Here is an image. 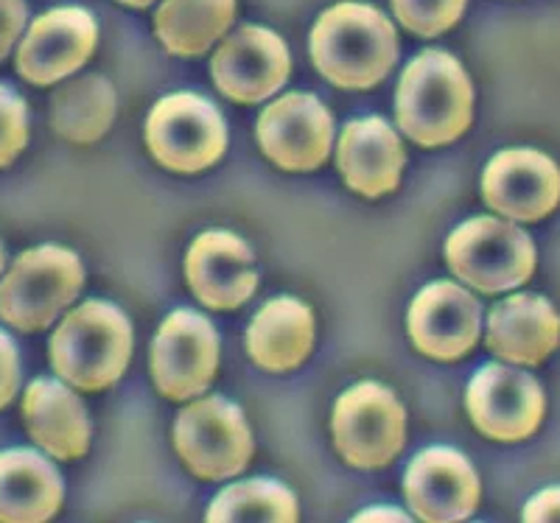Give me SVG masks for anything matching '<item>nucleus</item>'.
I'll return each instance as SVG.
<instances>
[{
    "label": "nucleus",
    "mask_w": 560,
    "mask_h": 523,
    "mask_svg": "<svg viewBox=\"0 0 560 523\" xmlns=\"http://www.w3.org/2000/svg\"><path fill=\"white\" fill-rule=\"evenodd\" d=\"M398 127L423 148L454 143L474 118L471 79L446 51H423L407 64L395 93Z\"/></svg>",
    "instance_id": "obj_1"
},
{
    "label": "nucleus",
    "mask_w": 560,
    "mask_h": 523,
    "mask_svg": "<svg viewBox=\"0 0 560 523\" xmlns=\"http://www.w3.org/2000/svg\"><path fill=\"white\" fill-rule=\"evenodd\" d=\"M312 59L337 87L370 90L398 62V34L378 9L339 3L319 14L312 32Z\"/></svg>",
    "instance_id": "obj_2"
},
{
    "label": "nucleus",
    "mask_w": 560,
    "mask_h": 523,
    "mask_svg": "<svg viewBox=\"0 0 560 523\" xmlns=\"http://www.w3.org/2000/svg\"><path fill=\"white\" fill-rule=\"evenodd\" d=\"M132 325L113 302L88 300L59 322L51 336V367L79 392H102L127 372Z\"/></svg>",
    "instance_id": "obj_3"
},
{
    "label": "nucleus",
    "mask_w": 560,
    "mask_h": 523,
    "mask_svg": "<svg viewBox=\"0 0 560 523\" xmlns=\"http://www.w3.org/2000/svg\"><path fill=\"white\" fill-rule=\"evenodd\" d=\"M82 286L84 269L77 252L54 243L28 249L0 281V320L26 333L45 331Z\"/></svg>",
    "instance_id": "obj_4"
},
{
    "label": "nucleus",
    "mask_w": 560,
    "mask_h": 523,
    "mask_svg": "<svg viewBox=\"0 0 560 523\" xmlns=\"http://www.w3.org/2000/svg\"><path fill=\"white\" fill-rule=\"evenodd\" d=\"M448 269L482 294H502L522 286L535 272L533 238L493 216L468 218L446 241Z\"/></svg>",
    "instance_id": "obj_5"
},
{
    "label": "nucleus",
    "mask_w": 560,
    "mask_h": 523,
    "mask_svg": "<svg viewBox=\"0 0 560 523\" xmlns=\"http://www.w3.org/2000/svg\"><path fill=\"white\" fill-rule=\"evenodd\" d=\"M174 448L185 467L205 482H224L247 471L253 431L242 408L219 395L194 401L174 423Z\"/></svg>",
    "instance_id": "obj_6"
},
{
    "label": "nucleus",
    "mask_w": 560,
    "mask_h": 523,
    "mask_svg": "<svg viewBox=\"0 0 560 523\" xmlns=\"http://www.w3.org/2000/svg\"><path fill=\"white\" fill-rule=\"evenodd\" d=\"M147 146L168 171L199 174L228 148L224 118L208 98L197 93H174L160 98L149 112Z\"/></svg>",
    "instance_id": "obj_7"
},
{
    "label": "nucleus",
    "mask_w": 560,
    "mask_h": 523,
    "mask_svg": "<svg viewBox=\"0 0 560 523\" xmlns=\"http://www.w3.org/2000/svg\"><path fill=\"white\" fill-rule=\"evenodd\" d=\"M334 442L350 467H384L407 442V412L393 390L364 381L342 392L334 406Z\"/></svg>",
    "instance_id": "obj_8"
},
{
    "label": "nucleus",
    "mask_w": 560,
    "mask_h": 523,
    "mask_svg": "<svg viewBox=\"0 0 560 523\" xmlns=\"http://www.w3.org/2000/svg\"><path fill=\"white\" fill-rule=\"evenodd\" d=\"M154 387L168 401L205 395L219 370V333L191 308L168 313L152 342Z\"/></svg>",
    "instance_id": "obj_9"
},
{
    "label": "nucleus",
    "mask_w": 560,
    "mask_h": 523,
    "mask_svg": "<svg viewBox=\"0 0 560 523\" xmlns=\"http://www.w3.org/2000/svg\"><path fill=\"white\" fill-rule=\"evenodd\" d=\"M258 143L280 171L308 174L325 166L334 148V118L312 93H289L258 118Z\"/></svg>",
    "instance_id": "obj_10"
},
{
    "label": "nucleus",
    "mask_w": 560,
    "mask_h": 523,
    "mask_svg": "<svg viewBox=\"0 0 560 523\" xmlns=\"http://www.w3.org/2000/svg\"><path fill=\"white\" fill-rule=\"evenodd\" d=\"M465 406L477 431L497 442H522L538 431L547 412L541 383L504 364H485L468 383Z\"/></svg>",
    "instance_id": "obj_11"
},
{
    "label": "nucleus",
    "mask_w": 560,
    "mask_h": 523,
    "mask_svg": "<svg viewBox=\"0 0 560 523\" xmlns=\"http://www.w3.org/2000/svg\"><path fill=\"white\" fill-rule=\"evenodd\" d=\"M292 59L287 43L261 26H242L230 34L210 59L213 82L238 104H261L287 84Z\"/></svg>",
    "instance_id": "obj_12"
},
{
    "label": "nucleus",
    "mask_w": 560,
    "mask_h": 523,
    "mask_svg": "<svg viewBox=\"0 0 560 523\" xmlns=\"http://www.w3.org/2000/svg\"><path fill=\"white\" fill-rule=\"evenodd\" d=\"M407 328L415 350L438 361H457L477 347L482 308L459 283H429L409 306Z\"/></svg>",
    "instance_id": "obj_13"
},
{
    "label": "nucleus",
    "mask_w": 560,
    "mask_h": 523,
    "mask_svg": "<svg viewBox=\"0 0 560 523\" xmlns=\"http://www.w3.org/2000/svg\"><path fill=\"white\" fill-rule=\"evenodd\" d=\"M96 20L84 9L62 7L39 14L18 48V73L39 87L62 82L96 51Z\"/></svg>",
    "instance_id": "obj_14"
},
{
    "label": "nucleus",
    "mask_w": 560,
    "mask_h": 523,
    "mask_svg": "<svg viewBox=\"0 0 560 523\" xmlns=\"http://www.w3.org/2000/svg\"><path fill=\"white\" fill-rule=\"evenodd\" d=\"M490 211L513 222H541L560 202V168L535 148H504L482 174Z\"/></svg>",
    "instance_id": "obj_15"
},
{
    "label": "nucleus",
    "mask_w": 560,
    "mask_h": 523,
    "mask_svg": "<svg viewBox=\"0 0 560 523\" xmlns=\"http://www.w3.org/2000/svg\"><path fill=\"white\" fill-rule=\"evenodd\" d=\"M404 492L420 521L452 523L471 518L482 498L479 476L454 448H427L412 460Z\"/></svg>",
    "instance_id": "obj_16"
},
{
    "label": "nucleus",
    "mask_w": 560,
    "mask_h": 523,
    "mask_svg": "<svg viewBox=\"0 0 560 523\" xmlns=\"http://www.w3.org/2000/svg\"><path fill=\"white\" fill-rule=\"evenodd\" d=\"M185 277L194 297L213 311H233L244 306L258 288L253 249L224 230H210L194 238L185 255Z\"/></svg>",
    "instance_id": "obj_17"
},
{
    "label": "nucleus",
    "mask_w": 560,
    "mask_h": 523,
    "mask_svg": "<svg viewBox=\"0 0 560 523\" xmlns=\"http://www.w3.org/2000/svg\"><path fill=\"white\" fill-rule=\"evenodd\" d=\"M337 166L350 191L378 199L401 186L407 152L398 132L384 118H357L339 134Z\"/></svg>",
    "instance_id": "obj_18"
},
{
    "label": "nucleus",
    "mask_w": 560,
    "mask_h": 523,
    "mask_svg": "<svg viewBox=\"0 0 560 523\" xmlns=\"http://www.w3.org/2000/svg\"><path fill=\"white\" fill-rule=\"evenodd\" d=\"M485 345L504 361L535 367L558 350V311L541 294H513L490 308Z\"/></svg>",
    "instance_id": "obj_19"
},
{
    "label": "nucleus",
    "mask_w": 560,
    "mask_h": 523,
    "mask_svg": "<svg viewBox=\"0 0 560 523\" xmlns=\"http://www.w3.org/2000/svg\"><path fill=\"white\" fill-rule=\"evenodd\" d=\"M23 420L28 435L54 460H82L90 448V417L73 390L57 378H37L23 395Z\"/></svg>",
    "instance_id": "obj_20"
},
{
    "label": "nucleus",
    "mask_w": 560,
    "mask_h": 523,
    "mask_svg": "<svg viewBox=\"0 0 560 523\" xmlns=\"http://www.w3.org/2000/svg\"><path fill=\"white\" fill-rule=\"evenodd\" d=\"M314 347V313L294 297L269 300L247 331V350L261 370L292 372Z\"/></svg>",
    "instance_id": "obj_21"
},
{
    "label": "nucleus",
    "mask_w": 560,
    "mask_h": 523,
    "mask_svg": "<svg viewBox=\"0 0 560 523\" xmlns=\"http://www.w3.org/2000/svg\"><path fill=\"white\" fill-rule=\"evenodd\" d=\"M62 476L45 456L26 448L0 453V521H51L62 507Z\"/></svg>",
    "instance_id": "obj_22"
},
{
    "label": "nucleus",
    "mask_w": 560,
    "mask_h": 523,
    "mask_svg": "<svg viewBox=\"0 0 560 523\" xmlns=\"http://www.w3.org/2000/svg\"><path fill=\"white\" fill-rule=\"evenodd\" d=\"M236 17V0H163L154 14V34L179 59L202 57L222 39Z\"/></svg>",
    "instance_id": "obj_23"
},
{
    "label": "nucleus",
    "mask_w": 560,
    "mask_h": 523,
    "mask_svg": "<svg viewBox=\"0 0 560 523\" xmlns=\"http://www.w3.org/2000/svg\"><path fill=\"white\" fill-rule=\"evenodd\" d=\"M115 87L104 76L70 79L51 98V127L59 138L79 146L96 143L115 121Z\"/></svg>",
    "instance_id": "obj_24"
},
{
    "label": "nucleus",
    "mask_w": 560,
    "mask_h": 523,
    "mask_svg": "<svg viewBox=\"0 0 560 523\" xmlns=\"http://www.w3.org/2000/svg\"><path fill=\"white\" fill-rule=\"evenodd\" d=\"M208 521L217 523H294L298 521V498L289 487L272 479H249L230 485L213 498Z\"/></svg>",
    "instance_id": "obj_25"
},
{
    "label": "nucleus",
    "mask_w": 560,
    "mask_h": 523,
    "mask_svg": "<svg viewBox=\"0 0 560 523\" xmlns=\"http://www.w3.org/2000/svg\"><path fill=\"white\" fill-rule=\"evenodd\" d=\"M468 0H393L395 17L418 37H440L457 26Z\"/></svg>",
    "instance_id": "obj_26"
},
{
    "label": "nucleus",
    "mask_w": 560,
    "mask_h": 523,
    "mask_svg": "<svg viewBox=\"0 0 560 523\" xmlns=\"http://www.w3.org/2000/svg\"><path fill=\"white\" fill-rule=\"evenodd\" d=\"M28 143V107L12 87L0 84V168L12 166Z\"/></svg>",
    "instance_id": "obj_27"
},
{
    "label": "nucleus",
    "mask_w": 560,
    "mask_h": 523,
    "mask_svg": "<svg viewBox=\"0 0 560 523\" xmlns=\"http://www.w3.org/2000/svg\"><path fill=\"white\" fill-rule=\"evenodd\" d=\"M20 390V356L9 333L0 331V408H7Z\"/></svg>",
    "instance_id": "obj_28"
},
{
    "label": "nucleus",
    "mask_w": 560,
    "mask_h": 523,
    "mask_svg": "<svg viewBox=\"0 0 560 523\" xmlns=\"http://www.w3.org/2000/svg\"><path fill=\"white\" fill-rule=\"evenodd\" d=\"M26 0H0V62L12 54V45L26 28Z\"/></svg>",
    "instance_id": "obj_29"
},
{
    "label": "nucleus",
    "mask_w": 560,
    "mask_h": 523,
    "mask_svg": "<svg viewBox=\"0 0 560 523\" xmlns=\"http://www.w3.org/2000/svg\"><path fill=\"white\" fill-rule=\"evenodd\" d=\"M524 521L529 523H549L560 521V487H549L533 496L522 512Z\"/></svg>",
    "instance_id": "obj_30"
},
{
    "label": "nucleus",
    "mask_w": 560,
    "mask_h": 523,
    "mask_svg": "<svg viewBox=\"0 0 560 523\" xmlns=\"http://www.w3.org/2000/svg\"><path fill=\"white\" fill-rule=\"evenodd\" d=\"M357 521H409V515L398 510H368L357 515Z\"/></svg>",
    "instance_id": "obj_31"
},
{
    "label": "nucleus",
    "mask_w": 560,
    "mask_h": 523,
    "mask_svg": "<svg viewBox=\"0 0 560 523\" xmlns=\"http://www.w3.org/2000/svg\"><path fill=\"white\" fill-rule=\"evenodd\" d=\"M118 3H124V7H132V9H147V7H152L154 0H118Z\"/></svg>",
    "instance_id": "obj_32"
},
{
    "label": "nucleus",
    "mask_w": 560,
    "mask_h": 523,
    "mask_svg": "<svg viewBox=\"0 0 560 523\" xmlns=\"http://www.w3.org/2000/svg\"><path fill=\"white\" fill-rule=\"evenodd\" d=\"M3 263H7V255H3V247H0V272H3Z\"/></svg>",
    "instance_id": "obj_33"
}]
</instances>
